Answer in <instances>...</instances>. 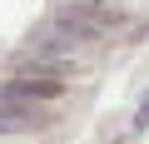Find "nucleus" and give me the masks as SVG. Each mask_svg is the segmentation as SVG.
<instances>
[{
    "label": "nucleus",
    "mask_w": 149,
    "mask_h": 144,
    "mask_svg": "<svg viewBox=\"0 0 149 144\" xmlns=\"http://www.w3.org/2000/svg\"><path fill=\"white\" fill-rule=\"evenodd\" d=\"M5 104H30V99H60V80H10L0 85Z\"/></svg>",
    "instance_id": "f257e3e1"
},
{
    "label": "nucleus",
    "mask_w": 149,
    "mask_h": 144,
    "mask_svg": "<svg viewBox=\"0 0 149 144\" xmlns=\"http://www.w3.org/2000/svg\"><path fill=\"white\" fill-rule=\"evenodd\" d=\"M144 124H149V95H144V99H139V109H134V129H144Z\"/></svg>",
    "instance_id": "f03ea898"
},
{
    "label": "nucleus",
    "mask_w": 149,
    "mask_h": 144,
    "mask_svg": "<svg viewBox=\"0 0 149 144\" xmlns=\"http://www.w3.org/2000/svg\"><path fill=\"white\" fill-rule=\"evenodd\" d=\"M109 144H134V139H129V134H119V139H109Z\"/></svg>",
    "instance_id": "7ed1b4c3"
}]
</instances>
